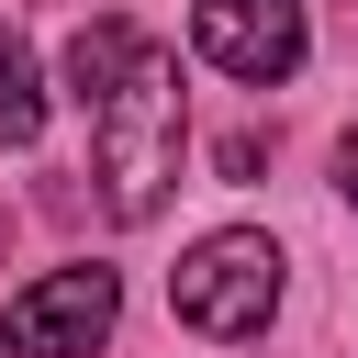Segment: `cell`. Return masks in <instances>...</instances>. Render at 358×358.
I'll list each match as a JSON object with an SVG mask.
<instances>
[{"instance_id":"cell-4","label":"cell","mask_w":358,"mask_h":358,"mask_svg":"<svg viewBox=\"0 0 358 358\" xmlns=\"http://www.w3.org/2000/svg\"><path fill=\"white\" fill-rule=\"evenodd\" d=\"M190 45H201V67L268 90L302 67V0H190Z\"/></svg>"},{"instance_id":"cell-7","label":"cell","mask_w":358,"mask_h":358,"mask_svg":"<svg viewBox=\"0 0 358 358\" xmlns=\"http://www.w3.org/2000/svg\"><path fill=\"white\" fill-rule=\"evenodd\" d=\"M268 168V134H224V179H257Z\"/></svg>"},{"instance_id":"cell-6","label":"cell","mask_w":358,"mask_h":358,"mask_svg":"<svg viewBox=\"0 0 358 358\" xmlns=\"http://www.w3.org/2000/svg\"><path fill=\"white\" fill-rule=\"evenodd\" d=\"M45 134V90H34V56H22V34L0 22V145H34Z\"/></svg>"},{"instance_id":"cell-1","label":"cell","mask_w":358,"mask_h":358,"mask_svg":"<svg viewBox=\"0 0 358 358\" xmlns=\"http://www.w3.org/2000/svg\"><path fill=\"white\" fill-rule=\"evenodd\" d=\"M179 134H190L179 56H168V45H134V67L90 101V179H101V213H112V224H145V213L168 201Z\"/></svg>"},{"instance_id":"cell-3","label":"cell","mask_w":358,"mask_h":358,"mask_svg":"<svg viewBox=\"0 0 358 358\" xmlns=\"http://www.w3.org/2000/svg\"><path fill=\"white\" fill-rule=\"evenodd\" d=\"M112 313H123V280L78 257V268L34 280V291L0 313V347H11V358H90V347L112 336Z\"/></svg>"},{"instance_id":"cell-8","label":"cell","mask_w":358,"mask_h":358,"mask_svg":"<svg viewBox=\"0 0 358 358\" xmlns=\"http://www.w3.org/2000/svg\"><path fill=\"white\" fill-rule=\"evenodd\" d=\"M336 190H347V201H358V134H347V145H336Z\"/></svg>"},{"instance_id":"cell-2","label":"cell","mask_w":358,"mask_h":358,"mask_svg":"<svg viewBox=\"0 0 358 358\" xmlns=\"http://www.w3.org/2000/svg\"><path fill=\"white\" fill-rule=\"evenodd\" d=\"M168 313H179L190 336H224V347L257 336V324L280 313V246L246 235V224H235V235H201V246L168 268Z\"/></svg>"},{"instance_id":"cell-5","label":"cell","mask_w":358,"mask_h":358,"mask_svg":"<svg viewBox=\"0 0 358 358\" xmlns=\"http://www.w3.org/2000/svg\"><path fill=\"white\" fill-rule=\"evenodd\" d=\"M134 45H145V34H134L123 11H101V22H78V34H67V90H78V112H90V101L134 67Z\"/></svg>"}]
</instances>
